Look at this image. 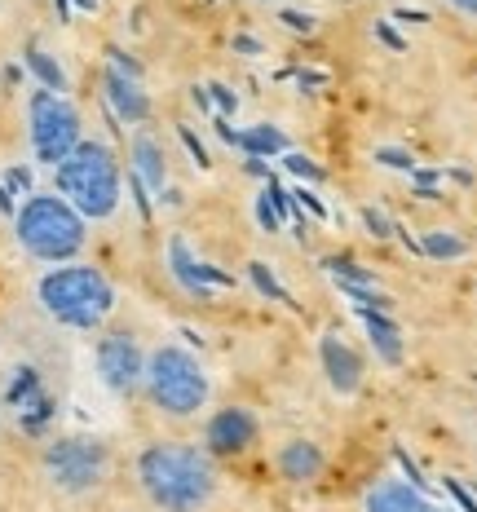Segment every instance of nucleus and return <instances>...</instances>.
<instances>
[{"instance_id":"f257e3e1","label":"nucleus","mask_w":477,"mask_h":512,"mask_svg":"<svg viewBox=\"0 0 477 512\" xmlns=\"http://www.w3.org/2000/svg\"><path fill=\"white\" fill-rule=\"evenodd\" d=\"M133 486L155 512H208L217 504L221 473L204 446L146 442L133 460Z\"/></svg>"},{"instance_id":"f03ea898","label":"nucleus","mask_w":477,"mask_h":512,"mask_svg":"<svg viewBox=\"0 0 477 512\" xmlns=\"http://www.w3.org/2000/svg\"><path fill=\"white\" fill-rule=\"evenodd\" d=\"M36 301L67 332H102L115 314V283L98 265H53L40 274Z\"/></svg>"},{"instance_id":"7ed1b4c3","label":"nucleus","mask_w":477,"mask_h":512,"mask_svg":"<svg viewBox=\"0 0 477 512\" xmlns=\"http://www.w3.org/2000/svg\"><path fill=\"white\" fill-rule=\"evenodd\" d=\"M53 181H58V195L67 199L84 221L115 217V208H120V199H124L120 159H115V151L106 142H80L76 151L53 168Z\"/></svg>"},{"instance_id":"20e7f679","label":"nucleus","mask_w":477,"mask_h":512,"mask_svg":"<svg viewBox=\"0 0 477 512\" xmlns=\"http://www.w3.org/2000/svg\"><path fill=\"white\" fill-rule=\"evenodd\" d=\"M14 239L31 261L67 265L89 243V226L62 195H31L14 217Z\"/></svg>"},{"instance_id":"39448f33","label":"nucleus","mask_w":477,"mask_h":512,"mask_svg":"<svg viewBox=\"0 0 477 512\" xmlns=\"http://www.w3.org/2000/svg\"><path fill=\"white\" fill-rule=\"evenodd\" d=\"M142 389L151 398V407L168 420H195L199 411L208 407V371L190 349L182 345H155L146 354V376Z\"/></svg>"},{"instance_id":"423d86ee","label":"nucleus","mask_w":477,"mask_h":512,"mask_svg":"<svg viewBox=\"0 0 477 512\" xmlns=\"http://www.w3.org/2000/svg\"><path fill=\"white\" fill-rule=\"evenodd\" d=\"M40 473L58 499H93L111 486L115 477V455L102 437H53L40 455Z\"/></svg>"},{"instance_id":"0eeeda50","label":"nucleus","mask_w":477,"mask_h":512,"mask_svg":"<svg viewBox=\"0 0 477 512\" xmlns=\"http://www.w3.org/2000/svg\"><path fill=\"white\" fill-rule=\"evenodd\" d=\"M80 142H84V120L76 106L53 89L31 93V151H36L40 164L58 168Z\"/></svg>"},{"instance_id":"6e6552de","label":"nucleus","mask_w":477,"mask_h":512,"mask_svg":"<svg viewBox=\"0 0 477 512\" xmlns=\"http://www.w3.org/2000/svg\"><path fill=\"white\" fill-rule=\"evenodd\" d=\"M93 362H98V380L115 398H133L142 389V376H146V349L142 340L124 327L115 332H102L98 336V349H93Z\"/></svg>"},{"instance_id":"1a4fd4ad","label":"nucleus","mask_w":477,"mask_h":512,"mask_svg":"<svg viewBox=\"0 0 477 512\" xmlns=\"http://www.w3.org/2000/svg\"><path fill=\"white\" fill-rule=\"evenodd\" d=\"M257 415L248 407H221L208 415L204 424V451L212 460H230V455H243L252 451V442H257Z\"/></svg>"},{"instance_id":"9d476101","label":"nucleus","mask_w":477,"mask_h":512,"mask_svg":"<svg viewBox=\"0 0 477 512\" xmlns=\"http://www.w3.org/2000/svg\"><path fill=\"white\" fill-rule=\"evenodd\" d=\"M318 354H323V371L336 393H358V384H363V358H358L341 336H323Z\"/></svg>"},{"instance_id":"9b49d317","label":"nucleus","mask_w":477,"mask_h":512,"mask_svg":"<svg viewBox=\"0 0 477 512\" xmlns=\"http://www.w3.org/2000/svg\"><path fill=\"white\" fill-rule=\"evenodd\" d=\"M274 468H279V477H283V482H292V486L314 482V477L323 473V451H318L314 442H305V437H292V442L279 446Z\"/></svg>"},{"instance_id":"f8f14e48","label":"nucleus","mask_w":477,"mask_h":512,"mask_svg":"<svg viewBox=\"0 0 477 512\" xmlns=\"http://www.w3.org/2000/svg\"><path fill=\"white\" fill-rule=\"evenodd\" d=\"M367 512H442V508L402 482H376L367 490Z\"/></svg>"},{"instance_id":"ddd939ff","label":"nucleus","mask_w":477,"mask_h":512,"mask_svg":"<svg viewBox=\"0 0 477 512\" xmlns=\"http://www.w3.org/2000/svg\"><path fill=\"white\" fill-rule=\"evenodd\" d=\"M106 98H111V106L124 115L129 124H137V120H146V93L137 89V80H129L124 71H106Z\"/></svg>"},{"instance_id":"4468645a","label":"nucleus","mask_w":477,"mask_h":512,"mask_svg":"<svg viewBox=\"0 0 477 512\" xmlns=\"http://www.w3.org/2000/svg\"><path fill=\"white\" fill-rule=\"evenodd\" d=\"M363 323H367V332H371V345L380 349V358H385V362H402V340H398V327L389 323L385 314H376V309H367V314H363Z\"/></svg>"},{"instance_id":"2eb2a0df","label":"nucleus","mask_w":477,"mask_h":512,"mask_svg":"<svg viewBox=\"0 0 477 512\" xmlns=\"http://www.w3.org/2000/svg\"><path fill=\"white\" fill-rule=\"evenodd\" d=\"M230 142L243 146L248 155H279V151H288V137H283L279 128H270V124L248 128V133H230Z\"/></svg>"},{"instance_id":"dca6fc26","label":"nucleus","mask_w":477,"mask_h":512,"mask_svg":"<svg viewBox=\"0 0 477 512\" xmlns=\"http://www.w3.org/2000/svg\"><path fill=\"white\" fill-rule=\"evenodd\" d=\"M133 155H137V173L151 181V190H164V155H159L155 137L137 133L133 137Z\"/></svg>"},{"instance_id":"f3484780","label":"nucleus","mask_w":477,"mask_h":512,"mask_svg":"<svg viewBox=\"0 0 477 512\" xmlns=\"http://www.w3.org/2000/svg\"><path fill=\"white\" fill-rule=\"evenodd\" d=\"M424 252H429V256H464V252H469V243H464L460 234L429 230V234H424Z\"/></svg>"},{"instance_id":"a211bd4d","label":"nucleus","mask_w":477,"mask_h":512,"mask_svg":"<svg viewBox=\"0 0 477 512\" xmlns=\"http://www.w3.org/2000/svg\"><path fill=\"white\" fill-rule=\"evenodd\" d=\"M31 67H36L40 76H45V80L53 84V89H62V76H58V67H53L49 58H40V53H31Z\"/></svg>"},{"instance_id":"6ab92c4d","label":"nucleus","mask_w":477,"mask_h":512,"mask_svg":"<svg viewBox=\"0 0 477 512\" xmlns=\"http://www.w3.org/2000/svg\"><path fill=\"white\" fill-rule=\"evenodd\" d=\"M283 23L296 27V31H310V27H314V18H310V14H296V9H283Z\"/></svg>"},{"instance_id":"aec40b11","label":"nucleus","mask_w":477,"mask_h":512,"mask_svg":"<svg viewBox=\"0 0 477 512\" xmlns=\"http://www.w3.org/2000/svg\"><path fill=\"white\" fill-rule=\"evenodd\" d=\"M288 168H292V173H301V177H318V168L305 155H288Z\"/></svg>"},{"instance_id":"412c9836","label":"nucleus","mask_w":477,"mask_h":512,"mask_svg":"<svg viewBox=\"0 0 477 512\" xmlns=\"http://www.w3.org/2000/svg\"><path fill=\"white\" fill-rule=\"evenodd\" d=\"M380 159H385V164H394V168H411V164H416V159L402 155V151H380Z\"/></svg>"},{"instance_id":"4be33fe9","label":"nucleus","mask_w":477,"mask_h":512,"mask_svg":"<svg viewBox=\"0 0 477 512\" xmlns=\"http://www.w3.org/2000/svg\"><path fill=\"white\" fill-rule=\"evenodd\" d=\"M451 9H460V14H469V18H477V0H447Z\"/></svg>"}]
</instances>
